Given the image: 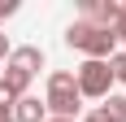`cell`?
Listing matches in <instances>:
<instances>
[{
  "label": "cell",
  "instance_id": "cell-4",
  "mask_svg": "<svg viewBox=\"0 0 126 122\" xmlns=\"http://www.w3.org/2000/svg\"><path fill=\"white\" fill-rule=\"evenodd\" d=\"M9 70H17V74H26V79H35L39 70H44V48L39 44H22V48H13L9 52V61H4Z\"/></svg>",
  "mask_w": 126,
  "mask_h": 122
},
{
  "label": "cell",
  "instance_id": "cell-7",
  "mask_svg": "<svg viewBox=\"0 0 126 122\" xmlns=\"http://www.w3.org/2000/svg\"><path fill=\"white\" fill-rule=\"evenodd\" d=\"M109 74H113V83H126V52L109 57Z\"/></svg>",
  "mask_w": 126,
  "mask_h": 122
},
{
  "label": "cell",
  "instance_id": "cell-6",
  "mask_svg": "<svg viewBox=\"0 0 126 122\" xmlns=\"http://www.w3.org/2000/svg\"><path fill=\"white\" fill-rule=\"evenodd\" d=\"M100 113H104L109 122H126V96H113V92H109L104 105H100Z\"/></svg>",
  "mask_w": 126,
  "mask_h": 122
},
{
  "label": "cell",
  "instance_id": "cell-9",
  "mask_svg": "<svg viewBox=\"0 0 126 122\" xmlns=\"http://www.w3.org/2000/svg\"><path fill=\"white\" fill-rule=\"evenodd\" d=\"M17 13V0H0V18H13Z\"/></svg>",
  "mask_w": 126,
  "mask_h": 122
},
{
  "label": "cell",
  "instance_id": "cell-8",
  "mask_svg": "<svg viewBox=\"0 0 126 122\" xmlns=\"http://www.w3.org/2000/svg\"><path fill=\"white\" fill-rule=\"evenodd\" d=\"M113 39H117V44L126 39V4H122V13H117V22H113Z\"/></svg>",
  "mask_w": 126,
  "mask_h": 122
},
{
  "label": "cell",
  "instance_id": "cell-10",
  "mask_svg": "<svg viewBox=\"0 0 126 122\" xmlns=\"http://www.w3.org/2000/svg\"><path fill=\"white\" fill-rule=\"evenodd\" d=\"M9 52H13V44H9L4 35H0V61H9Z\"/></svg>",
  "mask_w": 126,
  "mask_h": 122
},
{
  "label": "cell",
  "instance_id": "cell-11",
  "mask_svg": "<svg viewBox=\"0 0 126 122\" xmlns=\"http://www.w3.org/2000/svg\"><path fill=\"white\" fill-rule=\"evenodd\" d=\"M0 122H13V105H0Z\"/></svg>",
  "mask_w": 126,
  "mask_h": 122
},
{
  "label": "cell",
  "instance_id": "cell-2",
  "mask_svg": "<svg viewBox=\"0 0 126 122\" xmlns=\"http://www.w3.org/2000/svg\"><path fill=\"white\" fill-rule=\"evenodd\" d=\"M44 109H48V118H70V122H78L83 96H78L74 74H70V70H52V74H48V96H44Z\"/></svg>",
  "mask_w": 126,
  "mask_h": 122
},
{
  "label": "cell",
  "instance_id": "cell-3",
  "mask_svg": "<svg viewBox=\"0 0 126 122\" xmlns=\"http://www.w3.org/2000/svg\"><path fill=\"white\" fill-rule=\"evenodd\" d=\"M74 87H78V96H87V100H104L109 92H113L109 61H83V65L74 70Z\"/></svg>",
  "mask_w": 126,
  "mask_h": 122
},
{
  "label": "cell",
  "instance_id": "cell-5",
  "mask_svg": "<svg viewBox=\"0 0 126 122\" xmlns=\"http://www.w3.org/2000/svg\"><path fill=\"white\" fill-rule=\"evenodd\" d=\"M44 118H48V109H44V100H39V96L13 100V122H44Z\"/></svg>",
  "mask_w": 126,
  "mask_h": 122
},
{
  "label": "cell",
  "instance_id": "cell-12",
  "mask_svg": "<svg viewBox=\"0 0 126 122\" xmlns=\"http://www.w3.org/2000/svg\"><path fill=\"white\" fill-rule=\"evenodd\" d=\"M44 122H70V118H44Z\"/></svg>",
  "mask_w": 126,
  "mask_h": 122
},
{
  "label": "cell",
  "instance_id": "cell-1",
  "mask_svg": "<svg viewBox=\"0 0 126 122\" xmlns=\"http://www.w3.org/2000/svg\"><path fill=\"white\" fill-rule=\"evenodd\" d=\"M65 44H70V48H78L87 61H109V57L117 52V39H113V31H104V26L87 22V18L70 22V31H65Z\"/></svg>",
  "mask_w": 126,
  "mask_h": 122
}]
</instances>
